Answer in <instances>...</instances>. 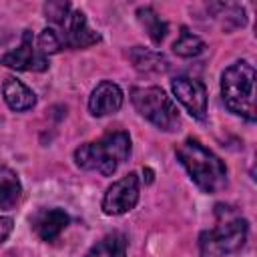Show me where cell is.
Listing matches in <instances>:
<instances>
[{
    "instance_id": "cell-16",
    "label": "cell",
    "mask_w": 257,
    "mask_h": 257,
    "mask_svg": "<svg viewBox=\"0 0 257 257\" xmlns=\"http://www.w3.org/2000/svg\"><path fill=\"white\" fill-rule=\"evenodd\" d=\"M84 257H126V237L122 233H108L96 241Z\"/></svg>"
},
{
    "instance_id": "cell-11",
    "label": "cell",
    "mask_w": 257,
    "mask_h": 257,
    "mask_svg": "<svg viewBox=\"0 0 257 257\" xmlns=\"http://www.w3.org/2000/svg\"><path fill=\"white\" fill-rule=\"evenodd\" d=\"M124 94L112 80H100L88 96V112L92 116H106L120 110Z\"/></svg>"
},
{
    "instance_id": "cell-7",
    "label": "cell",
    "mask_w": 257,
    "mask_h": 257,
    "mask_svg": "<svg viewBox=\"0 0 257 257\" xmlns=\"http://www.w3.org/2000/svg\"><path fill=\"white\" fill-rule=\"evenodd\" d=\"M171 90L193 118H207V88L201 80L191 76H175L171 80Z\"/></svg>"
},
{
    "instance_id": "cell-8",
    "label": "cell",
    "mask_w": 257,
    "mask_h": 257,
    "mask_svg": "<svg viewBox=\"0 0 257 257\" xmlns=\"http://www.w3.org/2000/svg\"><path fill=\"white\" fill-rule=\"evenodd\" d=\"M4 66L14 70H26V72H44L48 70V58L38 52L34 46V38L30 30L22 32V40L16 50H10L0 60Z\"/></svg>"
},
{
    "instance_id": "cell-19",
    "label": "cell",
    "mask_w": 257,
    "mask_h": 257,
    "mask_svg": "<svg viewBox=\"0 0 257 257\" xmlns=\"http://www.w3.org/2000/svg\"><path fill=\"white\" fill-rule=\"evenodd\" d=\"M36 48H38V52L44 54V56L58 52V50L62 48V42H60L58 32H56L54 28H44V30L38 34V38H36Z\"/></svg>"
},
{
    "instance_id": "cell-13",
    "label": "cell",
    "mask_w": 257,
    "mask_h": 257,
    "mask_svg": "<svg viewBox=\"0 0 257 257\" xmlns=\"http://www.w3.org/2000/svg\"><path fill=\"white\" fill-rule=\"evenodd\" d=\"M128 60L139 72H145V74H163L171 68L169 58L165 54L145 46H133L128 50Z\"/></svg>"
},
{
    "instance_id": "cell-10",
    "label": "cell",
    "mask_w": 257,
    "mask_h": 257,
    "mask_svg": "<svg viewBox=\"0 0 257 257\" xmlns=\"http://www.w3.org/2000/svg\"><path fill=\"white\" fill-rule=\"evenodd\" d=\"M70 223V217L64 209L60 207H50V209H38L32 217H30V227L34 231V235L44 241L50 243L54 241Z\"/></svg>"
},
{
    "instance_id": "cell-18",
    "label": "cell",
    "mask_w": 257,
    "mask_h": 257,
    "mask_svg": "<svg viewBox=\"0 0 257 257\" xmlns=\"http://www.w3.org/2000/svg\"><path fill=\"white\" fill-rule=\"evenodd\" d=\"M173 52L181 58H195L205 52V42L197 34H193L187 26H181L179 38L173 42Z\"/></svg>"
},
{
    "instance_id": "cell-2",
    "label": "cell",
    "mask_w": 257,
    "mask_h": 257,
    "mask_svg": "<svg viewBox=\"0 0 257 257\" xmlns=\"http://www.w3.org/2000/svg\"><path fill=\"white\" fill-rule=\"evenodd\" d=\"M249 235V221L229 205L215 207V225L199 235L201 257H225L239 251Z\"/></svg>"
},
{
    "instance_id": "cell-12",
    "label": "cell",
    "mask_w": 257,
    "mask_h": 257,
    "mask_svg": "<svg viewBox=\"0 0 257 257\" xmlns=\"http://www.w3.org/2000/svg\"><path fill=\"white\" fill-rule=\"evenodd\" d=\"M2 96H4V102L8 104V108L14 110V112L30 110L36 104V94L32 92V88H28L16 76H8L4 80V84H2Z\"/></svg>"
},
{
    "instance_id": "cell-15",
    "label": "cell",
    "mask_w": 257,
    "mask_h": 257,
    "mask_svg": "<svg viewBox=\"0 0 257 257\" xmlns=\"http://www.w3.org/2000/svg\"><path fill=\"white\" fill-rule=\"evenodd\" d=\"M209 12H213V16L221 20V26L225 32H231L247 24V14L241 4H223V2L209 4Z\"/></svg>"
},
{
    "instance_id": "cell-17",
    "label": "cell",
    "mask_w": 257,
    "mask_h": 257,
    "mask_svg": "<svg viewBox=\"0 0 257 257\" xmlns=\"http://www.w3.org/2000/svg\"><path fill=\"white\" fill-rule=\"evenodd\" d=\"M137 20L141 22V26L145 28V32L149 34V38L155 44H161L167 36V22L161 20V16L155 12V8L151 6H141L137 10Z\"/></svg>"
},
{
    "instance_id": "cell-3",
    "label": "cell",
    "mask_w": 257,
    "mask_h": 257,
    "mask_svg": "<svg viewBox=\"0 0 257 257\" xmlns=\"http://www.w3.org/2000/svg\"><path fill=\"white\" fill-rule=\"evenodd\" d=\"M72 157L78 169L110 177L131 157V137L126 131H110L92 143L80 145Z\"/></svg>"
},
{
    "instance_id": "cell-20",
    "label": "cell",
    "mask_w": 257,
    "mask_h": 257,
    "mask_svg": "<svg viewBox=\"0 0 257 257\" xmlns=\"http://www.w3.org/2000/svg\"><path fill=\"white\" fill-rule=\"evenodd\" d=\"M70 14V4L68 2H46L44 4V16L52 24H62Z\"/></svg>"
},
{
    "instance_id": "cell-21",
    "label": "cell",
    "mask_w": 257,
    "mask_h": 257,
    "mask_svg": "<svg viewBox=\"0 0 257 257\" xmlns=\"http://www.w3.org/2000/svg\"><path fill=\"white\" fill-rule=\"evenodd\" d=\"M12 229H14V221H12V217L0 215V245L10 237Z\"/></svg>"
},
{
    "instance_id": "cell-9",
    "label": "cell",
    "mask_w": 257,
    "mask_h": 257,
    "mask_svg": "<svg viewBox=\"0 0 257 257\" xmlns=\"http://www.w3.org/2000/svg\"><path fill=\"white\" fill-rule=\"evenodd\" d=\"M60 28H62V32L58 36H60L62 46L78 50V48H88V46L100 42V34L88 26L86 16H84L82 10L70 12L68 18L60 24Z\"/></svg>"
},
{
    "instance_id": "cell-14",
    "label": "cell",
    "mask_w": 257,
    "mask_h": 257,
    "mask_svg": "<svg viewBox=\"0 0 257 257\" xmlns=\"http://www.w3.org/2000/svg\"><path fill=\"white\" fill-rule=\"evenodd\" d=\"M22 197V183L10 167H0V209H14Z\"/></svg>"
},
{
    "instance_id": "cell-4",
    "label": "cell",
    "mask_w": 257,
    "mask_h": 257,
    "mask_svg": "<svg viewBox=\"0 0 257 257\" xmlns=\"http://www.w3.org/2000/svg\"><path fill=\"white\" fill-rule=\"evenodd\" d=\"M221 96L233 114L249 122L255 120V68L251 62L237 60L223 70Z\"/></svg>"
},
{
    "instance_id": "cell-1",
    "label": "cell",
    "mask_w": 257,
    "mask_h": 257,
    "mask_svg": "<svg viewBox=\"0 0 257 257\" xmlns=\"http://www.w3.org/2000/svg\"><path fill=\"white\" fill-rule=\"evenodd\" d=\"M179 163L185 167L191 181L207 195H215L227 187V167L225 163L207 149L201 141L189 137L175 147Z\"/></svg>"
},
{
    "instance_id": "cell-6",
    "label": "cell",
    "mask_w": 257,
    "mask_h": 257,
    "mask_svg": "<svg viewBox=\"0 0 257 257\" xmlns=\"http://www.w3.org/2000/svg\"><path fill=\"white\" fill-rule=\"evenodd\" d=\"M139 195H141V181L139 175L135 171H131L128 175H124L122 179L114 181L102 197V213L116 217V215H124L128 211H133L139 203Z\"/></svg>"
},
{
    "instance_id": "cell-5",
    "label": "cell",
    "mask_w": 257,
    "mask_h": 257,
    "mask_svg": "<svg viewBox=\"0 0 257 257\" xmlns=\"http://www.w3.org/2000/svg\"><path fill=\"white\" fill-rule=\"evenodd\" d=\"M135 110L165 133H175L181 126V114L173 98L161 86H135L131 90Z\"/></svg>"
}]
</instances>
